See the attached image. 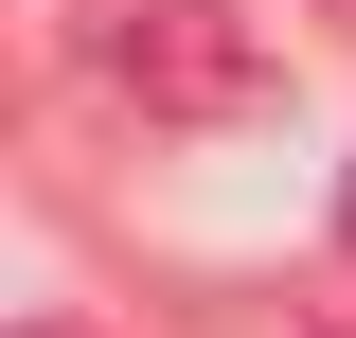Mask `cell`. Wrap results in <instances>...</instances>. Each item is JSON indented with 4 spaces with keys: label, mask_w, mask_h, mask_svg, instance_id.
Segmentation results:
<instances>
[{
    "label": "cell",
    "mask_w": 356,
    "mask_h": 338,
    "mask_svg": "<svg viewBox=\"0 0 356 338\" xmlns=\"http://www.w3.org/2000/svg\"><path fill=\"white\" fill-rule=\"evenodd\" d=\"M72 54L143 125H250L267 107V18H232V0H72Z\"/></svg>",
    "instance_id": "cell-1"
},
{
    "label": "cell",
    "mask_w": 356,
    "mask_h": 338,
    "mask_svg": "<svg viewBox=\"0 0 356 338\" xmlns=\"http://www.w3.org/2000/svg\"><path fill=\"white\" fill-rule=\"evenodd\" d=\"M339 267H356V178H339Z\"/></svg>",
    "instance_id": "cell-2"
},
{
    "label": "cell",
    "mask_w": 356,
    "mask_h": 338,
    "mask_svg": "<svg viewBox=\"0 0 356 338\" xmlns=\"http://www.w3.org/2000/svg\"><path fill=\"white\" fill-rule=\"evenodd\" d=\"M18 338H89V321H18Z\"/></svg>",
    "instance_id": "cell-3"
},
{
    "label": "cell",
    "mask_w": 356,
    "mask_h": 338,
    "mask_svg": "<svg viewBox=\"0 0 356 338\" xmlns=\"http://www.w3.org/2000/svg\"><path fill=\"white\" fill-rule=\"evenodd\" d=\"M321 18H356V0H321Z\"/></svg>",
    "instance_id": "cell-4"
}]
</instances>
